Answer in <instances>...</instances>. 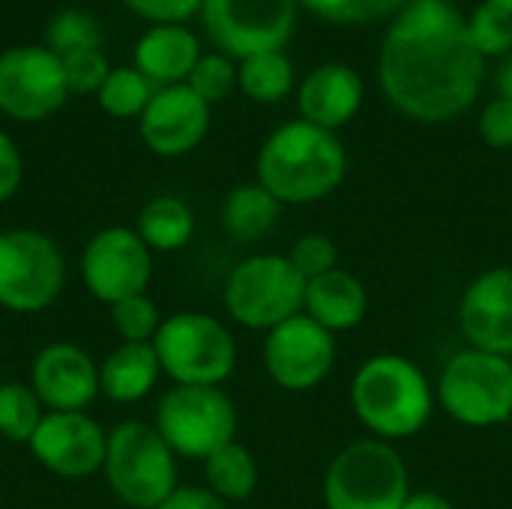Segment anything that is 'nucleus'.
Instances as JSON below:
<instances>
[{"label": "nucleus", "instance_id": "nucleus-1", "mask_svg": "<svg viewBox=\"0 0 512 509\" xmlns=\"http://www.w3.org/2000/svg\"><path fill=\"white\" fill-rule=\"evenodd\" d=\"M483 60L465 18L447 0H414L384 39L378 75L402 114L420 123H444L477 102L486 75Z\"/></svg>", "mask_w": 512, "mask_h": 509}, {"label": "nucleus", "instance_id": "nucleus-2", "mask_svg": "<svg viewBox=\"0 0 512 509\" xmlns=\"http://www.w3.org/2000/svg\"><path fill=\"white\" fill-rule=\"evenodd\" d=\"M348 171L336 132L306 120L279 126L258 153V183L279 204H315L333 195Z\"/></svg>", "mask_w": 512, "mask_h": 509}, {"label": "nucleus", "instance_id": "nucleus-3", "mask_svg": "<svg viewBox=\"0 0 512 509\" xmlns=\"http://www.w3.org/2000/svg\"><path fill=\"white\" fill-rule=\"evenodd\" d=\"M435 387L402 354L369 357L351 381V408L378 441H405L426 429L435 414Z\"/></svg>", "mask_w": 512, "mask_h": 509}, {"label": "nucleus", "instance_id": "nucleus-4", "mask_svg": "<svg viewBox=\"0 0 512 509\" xmlns=\"http://www.w3.org/2000/svg\"><path fill=\"white\" fill-rule=\"evenodd\" d=\"M102 474L126 507L156 509L177 489V456L156 426L126 420L108 432Z\"/></svg>", "mask_w": 512, "mask_h": 509}, {"label": "nucleus", "instance_id": "nucleus-5", "mask_svg": "<svg viewBox=\"0 0 512 509\" xmlns=\"http://www.w3.org/2000/svg\"><path fill=\"white\" fill-rule=\"evenodd\" d=\"M153 351L162 375L186 387H219L237 366L231 330L207 312H177L162 321Z\"/></svg>", "mask_w": 512, "mask_h": 509}, {"label": "nucleus", "instance_id": "nucleus-6", "mask_svg": "<svg viewBox=\"0 0 512 509\" xmlns=\"http://www.w3.org/2000/svg\"><path fill=\"white\" fill-rule=\"evenodd\" d=\"M408 495L411 477L399 450L378 438L348 444L324 477L327 509H402Z\"/></svg>", "mask_w": 512, "mask_h": 509}, {"label": "nucleus", "instance_id": "nucleus-7", "mask_svg": "<svg viewBox=\"0 0 512 509\" xmlns=\"http://www.w3.org/2000/svg\"><path fill=\"white\" fill-rule=\"evenodd\" d=\"M435 399L450 420L468 429H492L510 423L512 360L477 348L459 351L444 366Z\"/></svg>", "mask_w": 512, "mask_h": 509}, {"label": "nucleus", "instance_id": "nucleus-8", "mask_svg": "<svg viewBox=\"0 0 512 509\" xmlns=\"http://www.w3.org/2000/svg\"><path fill=\"white\" fill-rule=\"evenodd\" d=\"M306 279L288 255H249L225 279L222 303L231 321L246 330H264L291 321L303 312Z\"/></svg>", "mask_w": 512, "mask_h": 509}, {"label": "nucleus", "instance_id": "nucleus-9", "mask_svg": "<svg viewBox=\"0 0 512 509\" xmlns=\"http://www.w3.org/2000/svg\"><path fill=\"white\" fill-rule=\"evenodd\" d=\"M156 432L183 459H210L237 435V408L219 387L174 384L156 405Z\"/></svg>", "mask_w": 512, "mask_h": 509}, {"label": "nucleus", "instance_id": "nucleus-10", "mask_svg": "<svg viewBox=\"0 0 512 509\" xmlns=\"http://www.w3.org/2000/svg\"><path fill=\"white\" fill-rule=\"evenodd\" d=\"M66 282L60 246L33 228L0 231V309L36 315L48 309Z\"/></svg>", "mask_w": 512, "mask_h": 509}, {"label": "nucleus", "instance_id": "nucleus-11", "mask_svg": "<svg viewBox=\"0 0 512 509\" xmlns=\"http://www.w3.org/2000/svg\"><path fill=\"white\" fill-rule=\"evenodd\" d=\"M207 36L231 57L282 51L294 33L297 0H204Z\"/></svg>", "mask_w": 512, "mask_h": 509}, {"label": "nucleus", "instance_id": "nucleus-12", "mask_svg": "<svg viewBox=\"0 0 512 509\" xmlns=\"http://www.w3.org/2000/svg\"><path fill=\"white\" fill-rule=\"evenodd\" d=\"M81 282L105 306L147 291L153 279V252L135 228H102L81 252Z\"/></svg>", "mask_w": 512, "mask_h": 509}, {"label": "nucleus", "instance_id": "nucleus-13", "mask_svg": "<svg viewBox=\"0 0 512 509\" xmlns=\"http://www.w3.org/2000/svg\"><path fill=\"white\" fill-rule=\"evenodd\" d=\"M336 366V336L309 315L273 327L264 339V369L276 387L309 393L327 381Z\"/></svg>", "mask_w": 512, "mask_h": 509}, {"label": "nucleus", "instance_id": "nucleus-14", "mask_svg": "<svg viewBox=\"0 0 512 509\" xmlns=\"http://www.w3.org/2000/svg\"><path fill=\"white\" fill-rule=\"evenodd\" d=\"M69 87L60 57L39 45L0 54V111L21 123H36L60 111Z\"/></svg>", "mask_w": 512, "mask_h": 509}, {"label": "nucleus", "instance_id": "nucleus-15", "mask_svg": "<svg viewBox=\"0 0 512 509\" xmlns=\"http://www.w3.org/2000/svg\"><path fill=\"white\" fill-rule=\"evenodd\" d=\"M27 447L45 471L84 480L102 471L108 432L84 411H45Z\"/></svg>", "mask_w": 512, "mask_h": 509}, {"label": "nucleus", "instance_id": "nucleus-16", "mask_svg": "<svg viewBox=\"0 0 512 509\" xmlns=\"http://www.w3.org/2000/svg\"><path fill=\"white\" fill-rule=\"evenodd\" d=\"M210 129V105L189 87L171 84L159 87L141 114L144 144L165 159L195 150Z\"/></svg>", "mask_w": 512, "mask_h": 509}, {"label": "nucleus", "instance_id": "nucleus-17", "mask_svg": "<svg viewBox=\"0 0 512 509\" xmlns=\"http://www.w3.org/2000/svg\"><path fill=\"white\" fill-rule=\"evenodd\" d=\"M30 387L45 411H87L99 396V363L78 345L51 342L33 357Z\"/></svg>", "mask_w": 512, "mask_h": 509}, {"label": "nucleus", "instance_id": "nucleus-18", "mask_svg": "<svg viewBox=\"0 0 512 509\" xmlns=\"http://www.w3.org/2000/svg\"><path fill=\"white\" fill-rule=\"evenodd\" d=\"M459 330L468 348L512 357V267H492L471 279L459 300Z\"/></svg>", "mask_w": 512, "mask_h": 509}, {"label": "nucleus", "instance_id": "nucleus-19", "mask_svg": "<svg viewBox=\"0 0 512 509\" xmlns=\"http://www.w3.org/2000/svg\"><path fill=\"white\" fill-rule=\"evenodd\" d=\"M363 105V81L351 66L327 63L306 75L300 87V111L306 123L336 132L351 123Z\"/></svg>", "mask_w": 512, "mask_h": 509}, {"label": "nucleus", "instance_id": "nucleus-20", "mask_svg": "<svg viewBox=\"0 0 512 509\" xmlns=\"http://www.w3.org/2000/svg\"><path fill=\"white\" fill-rule=\"evenodd\" d=\"M303 315L318 321L333 336L348 333V330H354V327H360L366 321V315H369V291L354 273L336 267V270L306 282Z\"/></svg>", "mask_w": 512, "mask_h": 509}, {"label": "nucleus", "instance_id": "nucleus-21", "mask_svg": "<svg viewBox=\"0 0 512 509\" xmlns=\"http://www.w3.org/2000/svg\"><path fill=\"white\" fill-rule=\"evenodd\" d=\"M198 60V39L180 24H156L135 45V69L156 87L186 84Z\"/></svg>", "mask_w": 512, "mask_h": 509}, {"label": "nucleus", "instance_id": "nucleus-22", "mask_svg": "<svg viewBox=\"0 0 512 509\" xmlns=\"http://www.w3.org/2000/svg\"><path fill=\"white\" fill-rule=\"evenodd\" d=\"M162 366L153 351V342H120L99 363V393L117 405L141 402L159 384Z\"/></svg>", "mask_w": 512, "mask_h": 509}, {"label": "nucleus", "instance_id": "nucleus-23", "mask_svg": "<svg viewBox=\"0 0 512 509\" xmlns=\"http://www.w3.org/2000/svg\"><path fill=\"white\" fill-rule=\"evenodd\" d=\"M282 216V204L261 186V183H243L228 192L222 204V225L234 240L255 243L267 237Z\"/></svg>", "mask_w": 512, "mask_h": 509}, {"label": "nucleus", "instance_id": "nucleus-24", "mask_svg": "<svg viewBox=\"0 0 512 509\" xmlns=\"http://www.w3.org/2000/svg\"><path fill=\"white\" fill-rule=\"evenodd\" d=\"M135 231L150 252H180L195 234V216L186 201L174 195H156L141 207Z\"/></svg>", "mask_w": 512, "mask_h": 509}, {"label": "nucleus", "instance_id": "nucleus-25", "mask_svg": "<svg viewBox=\"0 0 512 509\" xmlns=\"http://www.w3.org/2000/svg\"><path fill=\"white\" fill-rule=\"evenodd\" d=\"M204 480L207 489L219 495L225 504L246 501L258 489V462L243 444L231 441L210 459H204Z\"/></svg>", "mask_w": 512, "mask_h": 509}, {"label": "nucleus", "instance_id": "nucleus-26", "mask_svg": "<svg viewBox=\"0 0 512 509\" xmlns=\"http://www.w3.org/2000/svg\"><path fill=\"white\" fill-rule=\"evenodd\" d=\"M237 84L243 93L255 102H279L288 96L294 84V69L291 60L282 51H264L252 54L240 63L237 69Z\"/></svg>", "mask_w": 512, "mask_h": 509}, {"label": "nucleus", "instance_id": "nucleus-27", "mask_svg": "<svg viewBox=\"0 0 512 509\" xmlns=\"http://www.w3.org/2000/svg\"><path fill=\"white\" fill-rule=\"evenodd\" d=\"M45 417V405L30 384H0V435L12 444H30L33 432Z\"/></svg>", "mask_w": 512, "mask_h": 509}, {"label": "nucleus", "instance_id": "nucleus-28", "mask_svg": "<svg viewBox=\"0 0 512 509\" xmlns=\"http://www.w3.org/2000/svg\"><path fill=\"white\" fill-rule=\"evenodd\" d=\"M159 87L138 69H111L99 96V105L111 117H141Z\"/></svg>", "mask_w": 512, "mask_h": 509}, {"label": "nucleus", "instance_id": "nucleus-29", "mask_svg": "<svg viewBox=\"0 0 512 509\" xmlns=\"http://www.w3.org/2000/svg\"><path fill=\"white\" fill-rule=\"evenodd\" d=\"M162 315L156 309V303L147 297V294H138V297H126L120 303L111 306V327L117 330V336L123 342H153L159 327H162Z\"/></svg>", "mask_w": 512, "mask_h": 509}, {"label": "nucleus", "instance_id": "nucleus-30", "mask_svg": "<svg viewBox=\"0 0 512 509\" xmlns=\"http://www.w3.org/2000/svg\"><path fill=\"white\" fill-rule=\"evenodd\" d=\"M99 42H102L99 24L81 9L57 12L54 21L48 24V51H54L57 57L72 54V51L99 48Z\"/></svg>", "mask_w": 512, "mask_h": 509}, {"label": "nucleus", "instance_id": "nucleus-31", "mask_svg": "<svg viewBox=\"0 0 512 509\" xmlns=\"http://www.w3.org/2000/svg\"><path fill=\"white\" fill-rule=\"evenodd\" d=\"M468 33L483 57H504L512 51V15L489 0L468 21Z\"/></svg>", "mask_w": 512, "mask_h": 509}, {"label": "nucleus", "instance_id": "nucleus-32", "mask_svg": "<svg viewBox=\"0 0 512 509\" xmlns=\"http://www.w3.org/2000/svg\"><path fill=\"white\" fill-rule=\"evenodd\" d=\"M288 261L309 282V279H318L339 267V246L327 234L312 231V234H303L294 240V246L288 249Z\"/></svg>", "mask_w": 512, "mask_h": 509}, {"label": "nucleus", "instance_id": "nucleus-33", "mask_svg": "<svg viewBox=\"0 0 512 509\" xmlns=\"http://www.w3.org/2000/svg\"><path fill=\"white\" fill-rule=\"evenodd\" d=\"M60 66H63V78H66L69 93H78V96L99 93L102 84H105V78L111 75L102 48H87V51L63 54L60 57Z\"/></svg>", "mask_w": 512, "mask_h": 509}, {"label": "nucleus", "instance_id": "nucleus-34", "mask_svg": "<svg viewBox=\"0 0 512 509\" xmlns=\"http://www.w3.org/2000/svg\"><path fill=\"white\" fill-rule=\"evenodd\" d=\"M300 3L327 21L363 24V21H375V18H384L390 12L402 9L408 0H300Z\"/></svg>", "mask_w": 512, "mask_h": 509}, {"label": "nucleus", "instance_id": "nucleus-35", "mask_svg": "<svg viewBox=\"0 0 512 509\" xmlns=\"http://www.w3.org/2000/svg\"><path fill=\"white\" fill-rule=\"evenodd\" d=\"M234 81H237V69L231 66L228 57L222 54H204L195 69L189 72L186 84L210 105V102H219L225 99L231 90H234Z\"/></svg>", "mask_w": 512, "mask_h": 509}, {"label": "nucleus", "instance_id": "nucleus-36", "mask_svg": "<svg viewBox=\"0 0 512 509\" xmlns=\"http://www.w3.org/2000/svg\"><path fill=\"white\" fill-rule=\"evenodd\" d=\"M480 135L489 147L495 150H512V102L510 99H495L486 105L480 117Z\"/></svg>", "mask_w": 512, "mask_h": 509}, {"label": "nucleus", "instance_id": "nucleus-37", "mask_svg": "<svg viewBox=\"0 0 512 509\" xmlns=\"http://www.w3.org/2000/svg\"><path fill=\"white\" fill-rule=\"evenodd\" d=\"M123 3L141 18H150L156 24H180L204 6V0H123Z\"/></svg>", "mask_w": 512, "mask_h": 509}, {"label": "nucleus", "instance_id": "nucleus-38", "mask_svg": "<svg viewBox=\"0 0 512 509\" xmlns=\"http://www.w3.org/2000/svg\"><path fill=\"white\" fill-rule=\"evenodd\" d=\"M24 177V162H21V150L15 147V141L0 129V204L9 201Z\"/></svg>", "mask_w": 512, "mask_h": 509}, {"label": "nucleus", "instance_id": "nucleus-39", "mask_svg": "<svg viewBox=\"0 0 512 509\" xmlns=\"http://www.w3.org/2000/svg\"><path fill=\"white\" fill-rule=\"evenodd\" d=\"M156 509H228V504L207 486H177Z\"/></svg>", "mask_w": 512, "mask_h": 509}, {"label": "nucleus", "instance_id": "nucleus-40", "mask_svg": "<svg viewBox=\"0 0 512 509\" xmlns=\"http://www.w3.org/2000/svg\"><path fill=\"white\" fill-rule=\"evenodd\" d=\"M402 509H456L450 498H444L441 492H411Z\"/></svg>", "mask_w": 512, "mask_h": 509}, {"label": "nucleus", "instance_id": "nucleus-41", "mask_svg": "<svg viewBox=\"0 0 512 509\" xmlns=\"http://www.w3.org/2000/svg\"><path fill=\"white\" fill-rule=\"evenodd\" d=\"M498 90H501V99H510L512 102V54L498 69Z\"/></svg>", "mask_w": 512, "mask_h": 509}, {"label": "nucleus", "instance_id": "nucleus-42", "mask_svg": "<svg viewBox=\"0 0 512 509\" xmlns=\"http://www.w3.org/2000/svg\"><path fill=\"white\" fill-rule=\"evenodd\" d=\"M489 3H495V6H501L504 12H510V15H512V0H489Z\"/></svg>", "mask_w": 512, "mask_h": 509}]
</instances>
